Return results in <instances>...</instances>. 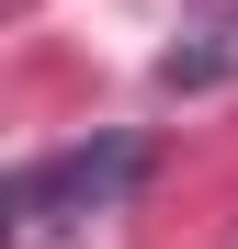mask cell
Segmentation results:
<instances>
[{"label": "cell", "mask_w": 238, "mask_h": 249, "mask_svg": "<svg viewBox=\"0 0 238 249\" xmlns=\"http://www.w3.org/2000/svg\"><path fill=\"white\" fill-rule=\"evenodd\" d=\"M227 79H238V34H193V46H170V57H159V91H170V102L227 91Z\"/></svg>", "instance_id": "obj_2"}, {"label": "cell", "mask_w": 238, "mask_h": 249, "mask_svg": "<svg viewBox=\"0 0 238 249\" xmlns=\"http://www.w3.org/2000/svg\"><path fill=\"white\" fill-rule=\"evenodd\" d=\"M147 181V136H91V147H57V159H23L12 170V227H68V215H102Z\"/></svg>", "instance_id": "obj_1"}]
</instances>
